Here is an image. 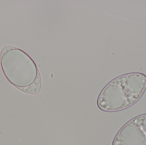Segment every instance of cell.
<instances>
[{"mask_svg": "<svg viewBox=\"0 0 146 145\" xmlns=\"http://www.w3.org/2000/svg\"><path fill=\"white\" fill-rule=\"evenodd\" d=\"M1 66L7 79L25 93L36 94L42 86L39 70L32 59L16 47L6 46L0 52Z\"/></svg>", "mask_w": 146, "mask_h": 145, "instance_id": "1", "label": "cell"}, {"mask_svg": "<svg viewBox=\"0 0 146 145\" xmlns=\"http://www.w3.org/2000/svg\"><path fill=\"white\" fill-rule=\"evenodd\" d=\"M146 89V76L144 74L131 73L122 75L104 88L98 98V106L108 112L125 110L139 100Z\"/></svg>", "mask_w": 146, "mask_h": 145, "instance_id": "2", "label": "cell"}, {"mask_svg": "<svg viewBox=\"0 0 146 145\" xmlns=\"http://www.w3.org/2000/svg\"><path fill=\"white\" fill-rule=\"evenodd\" d=\"M112 145H146V114L127 123L117 134Z\"/></svg>", "mask_w": 146, "mask_h": 145, "instance_id": "3", "label": "cell"}]
</instances>
